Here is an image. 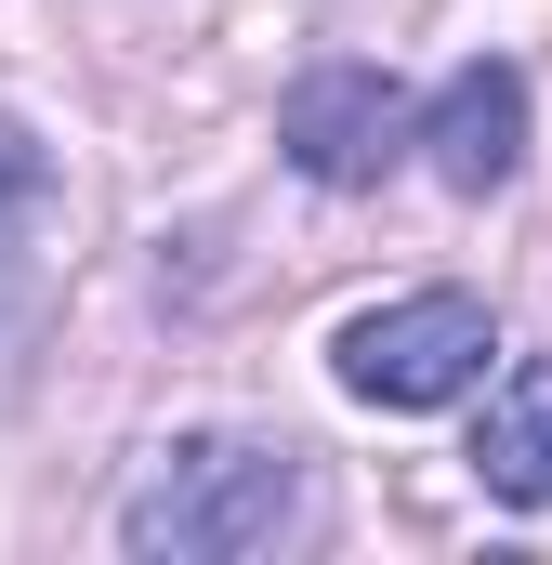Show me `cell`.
<instances>
[{
	"mask_svg": "<svg viewBox=\"0 0 552 565\" xmlns=\"http://www.w3.org/2000/svg\"><path fill=\"white\" fill-rule=\"evenodd\" d=\"M302 526H316V473L276 434H184L119 500V553L132 565H251L276 540H302Z\"/></svg>",
	"mask_w": 552,
	"mask_h": 565,
	"instance_id": "obj_1",
	"label": "cell"
},
{
	"mask_svg": "<svg viewBox=\"0 0 552 565\" xmlns=\"http://www.w3.org/2000/svg\"><path fill=\"white\" fill-rule=\"evenodd\" d=\"M487 355H500V329H487V302H474V289L369 302V316L329 342V369H342V395H355V408H460V395L487 382Z\"/></svg>",
	"mask_w": 552,
	"mask_h": 565,
	"instance_id": "obj_2",
	"label": "cell"
},
{
	"mask_svg": "<svg viewBox=\"0 0 552 565\" xmlns=\"http://www.w3.org/2000/svg\"><path fill=\"white\" fill-rule=\"evenodd\" d=\"M276 145H289L316 184H382V171H395V145H421V119H408V93H395L382 66H302V79H289Z\"/></svg>",
	"mask_w": 552,
	"mask_h": 565,
	"instance_id": "obj_3",
	"label": "cell"
},
{
	"mask_svg": "<svg viewBox=\"0 0 552 565\" xmlns=\"http://www.w3.org/2000/svg\"><path fill=\"white\" fill-rule=\"evenodd\" d=\"M53 158L26 119H0V395H13V369H26V342H40V316H53Z\"/></svg>",
	"mask_w": 552,
	"mask_h": 565,
	"instance_id": "obj_4",
	"label": "cell"
},
{
	"mask_svg": "<svg viewBox=\"0 0 552 565\" xmlns=\"http://www.w3.org/2000/svg\"><path fill=\"white\" fill-rule=\"evenodd\" d=\"M421 145H434V171L460 184V198H487V184H513V158H527V66H500V53H474L434 106H421Z\"/></svg>",
	"mask_w": 552,
	"mask_h": 565,
	"instance_id": "obj_5",
	"label": "cell"
},
{
	"mask_svg": "<svg viewBox=\"0 0 552 565\" xmlns=\"http://www.w3.org/2000/svg\"><path fill=\"white\" fill-rule=\"evenodd\" d=\"M474 473L500 487V500H527L552 513V355H527L500 395H487V434H474Z\"/></svg>",
	"mask_w": 552,
	"mask_h": 565,
	"instance_id": "obj_6",
	"label": "cell"
}]
</instances>
